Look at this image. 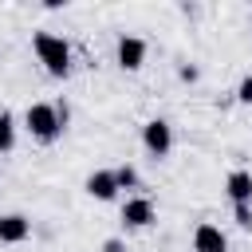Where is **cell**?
I'll list each match as a JSON object with an SVG mask.
<instances>
[{"instance_id": "9", "label": "cell", "mask_w": 252, "mask_h": 252, "mask_svg": "<svg viewBox=\"0 0 252 252\" xmlns=\"http://www.w3.org/2000/svg\"><path fill=\"white\" fill-rule=\"evenodd\" d=\"M28 232H32L28 217H20V213H4L0 217V244H20V240H28Z\"/></svg>"}, {"instance_id": "7", "label": "cell", "mask_w": 252, "mask_h": 252, "mask_svg": "<svg viewBox=\"0 0 252 252\" xmlns=\"http://www.w3.org/2000/svg\"><path fill=\"white\" fill-rule=\"evenodd\" d=\"M87 193L94 201H114L118 197V181H114V169H94L87 177Z\"/></svg>"}, {"instance_id": "2", "label": "cell", "mask_w": 252, "mask_h": 252, "mask_svg": "<svg viewBox=\"0 0 252 252\" xmlns=\"http://www.w3.org/2000/svg\"><path fill=\"white\" fill-rule=\"evenodd\" d=\"M24 122H28L32 138H39V142H55V138L67 130V126L59 122V106H55V102H32L28 114H24Z\"/></svg>"}, {"instance_id": "1", "label": "cell", "mask_w": 252, "mask_h": 252, "mask_svg": "<svg viewBox=\"0 0 252 252\" xmlns=\"http://www.w3.org/2000/svg\"><path fill=\"white\" fill-rule=\"evenodd\" d=\"M32 47H35V55H39V63H43V71H47L51 79H67V71H71V47H67L63 35L35 32Z\"/></svg>"}, {"instance_id": "10", "label": "cell", "mask_w": 252, "mask_h": 252, "mask_svg": "<svg viewBox=\"0 0 252 252\" xmlns=\"http://www.w3.org/2000/svg\"><path fill=\"white\" fill-rule=\"evenodd\" d=\"M12 146H16V122L8 110H0V154H8Z\"/></svg>"}, {"instance_id": "8", "label": "cell", "mask_w": 252, "mask_h": 252, "mask_svg": "<svg viewBox=\"0 0 252 252\" xmlns=\"http://www.w3.org/2000/svg\"><path fill=\"white\" fill-rule=\"evenodd\" d=\"M224 193L232 197V205H252V173L248 169H232L224 177Z\"/></svg>"}, {"instance_id": "4", "label": "cell", "mask_w": 252, "mask_h": 252, "mask_svg": "<svg viewBox=\"0 0 252 252\" xmlns=\"http://www.w3.org/2000/svg\"><path fill=\"white\" fill-rule=\"evenodd\" d=\"M154 201L150 197H130L126 205H122V224L126 228H150L154 224Z\"/></svg>"}, {"instance_id": "5", "label": "cell", "mask_w": 252, "mask_h": 252, "mask_svg": "<svg viewBox=\"0 0 252 252\" xmlns=\"http://www.w3.org/2000/svg\"><path fill=\"white\" fill-rule=\"evenodd\" d=\"M146 63V39L142 35H122L118 39V67L122 71H138Z\"/></svg>"}, {"instance_id": "12", "label": "cell", "mask_w": 252, "mask_h": 252, "mask_svg": "<svg viewBox=\"0 0 252 252\" xmlns=\"http://www.w3.org/2000/svg\"><path fill=\"white\" fill-rule=\"evenodd\" d=\"M232 220H236V228L252 232V205H236V209H232Z\"/></svg>"}, {"instance_id": "13", "label": "cell", "mask_w": 252, "mask_h": 252, "mask_svg": "<svg viewBox=\"0 0 252 252\" xmlns=\"http://www.w3.org/2000/svg\"><path fill=\"white\" fill-rule=\"evenodd\" d=\"M236 102L252 106V75H244V79H240V87H236Z\"/></svg>"}, {"instance_id": "3", "label": "cell", "mask_w": 252, "mask_h": 252, "mask_svg": "<svg viewBox=\"0 0 252 252\" xmlns=\"http://www.w3.org/2000/svg\"><path fill=\"white\" fill-rule=\"evenodd\" d=\"M142 146H146L154 158H165V154L173 150V126H169L165 118H150V122L142 126Z\"/></svg>"}, {"instance_id": "6", "label": "cell", "mask_w": 252, "mask_h": 252, "mask_svg": "<svg viewBox=\"0 0 252 252\" xmlns=\"http://www.w3.org/2000/svg\"><path fill=\"white\" fill-rule=\"evenodd\" d=\"M193 252H228V236L217 224H197L193 228Z\"/></svg>"}, {"instance_id": "11", "label": "cell", "mask_w": 252, "mask_h": 252, "mask_svg": "<svg viewBox=\"0 0 252 252\" xmlns=\"http://www.w3.org/2000/svg\"><path fill=\"white\" fill-rule=\"evenodd\" d=\"M114 181H118V189H134L138 185V169L134 165H122V169H114Z\"/></svg>"}]
</instances>
